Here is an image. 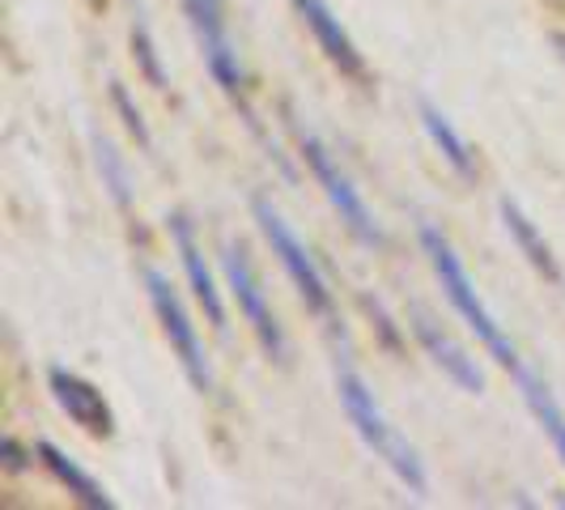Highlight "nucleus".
Wrapping results in <instances>:
<instances>
[{
	"label": "nucleus",
	"mask_w": 565,
	"mask_h": 510,
	"mask_svg": "<svg viewBox=\"0 0 565 510\" xmlns=\"http://www.w3.org/2000/svg\"><path fill=\"white\" fill-rule=\"evenodd\" d=\"M170 243H174V252H179V264H183V273H188V285H192V294H196L200 311L209 315L213 332L226 337V302H222V289L213 281V268L204 264L196 230H192V222H188L183 213H170Z\"/></svg>",
	"instance_id": "10"
},
{
	"label": "nucleus",
	"mask_w": 565,
	"mask_h": 510,
	"mask_svg": "<svg viewBox=\"0 0 565 510\" xmlns=\"http://www.w3.org/2000/svg\"><path fill=\"white\" fill-rule=\"evenodd\" d=\"M337 396H340V408H344L349 425L358 429V438L396 472L399 485L413 489V493H425V489H429V477H425V464H422V455H417V447L399 434L396 425L387 422V413H383V404L374 400L370 383L358 374V366L344 362V358H337Z\"/></svg>",
	"instance_id": "1"
},
{
	"label": "nucleus",
	"mask_w": 565,
	"mask_h": 510,
	"mask_svg": "<svg viewBox=\"0 0 565 510\" xmlns=\"http://www.w3.org/2000/svg\"><path fill=\"white\" fill-rule=\"evenodd\" d=\"M422 252L429 255V268H434V277L443 285V294H447V302H451L459 319L477 332L484 349H489V358L498 362V366H507L510 374H519L523 370V358H519V349H514V340L502 332V323L493 319V311L481 302V294H477V285L468 277V268H463V259L455 255L451 238L443 234V230L434 226H422Z\"/></svg>",
	"instance_id": "2"
},
{
	"label": "nucleus",
	"mask_w": 565,
	"mask_h": 510,
	"mask_svg": "<svg viewBox=\"0 0 565 510\" xmlns=\"http://www.w3.org/2000/svg\"><path fill=\"white\" fill-rule=\"evenodd\" d=\"M47 387H52V400L68 413V422L82 425L89 438H111L115 434L111 404H107V396H103L89 379L56 366V370H47Z\"/></svg>",
	"instance_id": "8"
},
{
	"label": "nucleus",
	"mask_w": 565,
	"mask_h": 510,
	"mask_svg": "<svg viewBox=\"0 0 565 510\" xmlns=\"http://www.w3.org/2000/svg\"><path fill=\"white\" fill-rule=\"evenodd\" d=\"M302 26L315 34L319 52L328 56V64L337 68L340 77H353V82H366V56L358 52V43L349 39V30L340 26V18L332 13L328 0H294Z\"/></svg>",
	"instance_id": "9"
},
{
	"label": "nucleus",
	"mask_w": 565,
	"mask_h": 510,
	"mask_svg": "<svg viewBox=\"0 0 565 510\" xmlns=\"http://www.w3.org/2000/svg\"><path fill=\"white\" fill-rule=\"evenodd\" d=\"M132 60H137L141 77L153 85V89H167V68H162L158 43H153V30H149V22H145L141 9L132 13Z\"/></svg>",
	"instance_id": "17"
},
{
	"label": "nucleus",
	"mask_w": 565,
	"mask_h": 510,
	"mask_svg": "<svg viewBox=\"0 0 565 510\" xmlns=\"http://www.w3.org/2000/svg\"><path fill=\"white\" fill-rule=\"evenodd\" d=\"M514 383H519V392H523V400H527L532 417H536L540 429H544V438L553 443L557 459L565 464V413H562V404H557V396H553L548 383H544L540 374H532L527 366L514 374Z\"/></svg>",
	"instance_id": "14"
},
{
	"label": "nucleus",
	"mask_w": 565,
	"mask_h": 510,
	"mask_svg": "<svg viewBox=\"0 0 565 510\" xmlns=\"http://www.w3.org/2000/svg\"><path fill=\"white\" fill-rule=\"evenodd\" d=\"M413 332H417V340H422V349L429 353V362L443 370L447 379H451L459 392H468V396H481L484 392V374L481 366H477V358H468V349L459 344V340H451L429 315L422 311V307H413Z\"/></svg>",
	"instance_id": "11"
},
{
	"label": "nucleus",
	"mask_w": 565,
	"mask_h": 510,
	"mask_svg": "<svg viewBox=\"0 0 565 510\" xmlns=\"http://www.w3.org/2000/svg\"><path fill=\"white\" fill-rule=\"evenodd\" d=\"M0 459H4V468H9V472H26V451L18 447V438H13V434H4V438H0Z\"/></svg>",
	"instance_id": "20"
},
{
	"label": "nucleus",
	"mask_w": 565,
	"mask_h": 510,
	"mask_svg": "<svg viewBox=\"0 0 565 510\" xmlns=\"http://www.w3.org/2000/svg\"><path fill=\"white\" fill-rule=\"evenodd\" d=\"M94 162H98V174H103V188L111 192V200L119 209L132 204V174H128V162L115 153V145L107 137L94 132Z\"/></svg>",
	"instance_id": "16"
},
{
	"label": "nucleus",
	"mask_w": 565,
	"mask_h": 510,
	"mask_svg": "<svg viewBox=\"0 0 565 510\" xmlns=\"http://www.w3.org/2000/svg\"><path fill=\"white\" fill-rule=\"evenodd\" d=\"M252 209H255L259 230H264V238H268V247H273V255H277V264L285 268V277L294 281L298 298L307 302V311L319 315V319H332V315H337V298H332V289H328L323 268H319L315 255L307 252V243L294 234V226H289L264 196H255Z\"/></svg>",
	"instance_id": "3"
},
{
	"label": "nucleus",
	"mask_w": 565,
	"mask_h": 510,
	"mask_svg": "<svg viewBox=\"0 0 565 510\" xmlns=\"http://www.w3.org/2000/svg\"><path fill=\"white\" fill-rule=\"evenodd\" d=\"M222 273H226L230 294H234V302H238V315L247 319V328L255 332V340L264 344V353H268L273 362H289V340H285L281 319L268 307V294H264V285L255 277L247 252L226 243V252H222Z\"/></svg>",
	"instance_id": "7"
},
{
	"label": "nucleus",
	"mask_w": 565,
	"mask_h": 510,
	"mask_svg": "<svg viewBox=\"0 0 565 510\" xmlns=\"http://www.w3.org/2000/svg\"><path fill=\"white\" fill-rule=\"evenodd\" d=\"M145 289H149V302H153V315L162 323V337L170 340V353L179 358L188 383L209 396L213 392V366H209V353L200 344V332L196 323H192V315H188V307H183V298L174 294L170 277L158 273V268H145Z\"/></svg>",
	"instance_id": "6"
},
{
	"label": "nucleus",
	"mask_w": 565,
	"mask_h": 510,
	"mask_svg": "<svg viewBox=\"0 0 565 510\" xmlns=\"http://www.w3.org/2000/svg\"><path fill=\"white\" fill-rule=\"evenodd\" d=\"M183 13L192 22V34H196L209 77L222 85V94L230 103L243 107V119L252 124V132H259L252 107H247V73H243V60L234 52V39H230L226 26V4L222 0H183Z\"/></svg>",
	"instance_id": "4"
},
{
	"label": "nucleus",
	"mask_w": 565,
	"mask_h": 510,
	"mask_svg": "<svg viewBox=\"0 0 565 510\" xmlns=\"http://www.w3.org/2000/svg\"><path fill=\"white\" fill-rule=\"evenodd\" d=\"M294 137H298V153H302V162L311 167L315 183L323 188L328 204L340 213L344 230H349L358 243H366V247H383V230H379V222H374L366 196H362V192L353 188V179L340 170V162L332 158V149L319 141L311 128H302V124H294Z\"/></svg>",
	"instance_id": "5"
},
{
	"label": "nucleus",
	"mask_w": 565,
	"mask_h": 510,
	"mask_svg": "<svg viewBox=\"0 0 565 510\" xmlns=\"http://www.w3.org/2000/svg\"><path fill=\"white\" fill-rule=\"evenodd\" d=\"M502 209V222H507V234L514 238V247L523 252V259L536 268L544 281H562V264H557V255H553V247L544 243V234H540L536 226H532V217L514 204V200H502L498 204Z\"/></svg>",
	"instance_id": "13"
},
{
	"label": "nucleus",
	"mask_w": 565,
	"mask_h": 510,
	"mask_svg": "<svg viewBox=\"0 0 565 510\" xmlns=\"http://www.w3.org/2000/svg\"><path fill=\"white\" fill-rule=\"evenodd\" d=\"M553 47L562 52V60H565V34H553Z\"/></svg>",
	"instance_id": "21"
},
{
	"label": "nucleus",
	"mask_w": 565,
	"mask_h": 510,
	"mask_svg": "<svg viewBox=\"0 0 565 510\" xmlns=\"http://www.w3.org/2000/svg\"><path fill=\"white\" fill-rule=\"evenodd\" d=\"M34 455H39V464H43V468H47V472H52V477H56V481L64 485V489H68L77 502H82V507H89V510H111L115 507L111 493H107V489H103L98 481H94V477L85 472V468L77 464V459H73V455L60 451L56 443L39 438V443H34Z\"/></svg>",
	"instance_id": "12"
},
{
	"label": "nucleus",
	"mask_w": 565,
	"mask_h": 510,
	"mask_svg": "<svg viewBox=\"0 0 565 510\" xmlns=\"http://www.w3.org/2000/svg\"><path fill=\"white\" fill-rule=\"evenodd\" d=\"M422 128L429 132L434 149L447 158V167H451L455 174H463V179H477V158H472L468 141L459 137V128H455L451 119L443 115V107H434L429 98H422Z\"/></svg>",
	"instance_id": "15"
},
{
	"label": "nucleus",
	"mask_w": 565,
	"mask_h": 510,
	"mask_svg": "<svg viewBox=\"0 0 565 510\" xmlns=\"http://www.w3.org/2000/svg\"><path fill=\"white\" fill-rule=\"evenodd\" d=\"M362 307H366V311L374 315V323H379V332H383V340H387V349H399L396 323H392V315L383 311V302H374L370 294H362Z\"/></svg>",
	"instance_id": "19"
},
{
	"label": "nucleus",
	"mask_w": 565,
	"mask_h": 510,
	"mask_svg": "<svg viewBox=\"0 0 565 510\" xmlns=\"http://www.w3.org/2000/svg\"><path fill=\"white\" fill-rule=\"evenodd\" d=\"M111 103H115V111H119V119H124V128L132 132V141H141V149H153V137H149V124H145L141 107L132 103V94L119 82L111 85Z\"/></svg>",
	"instance_id": "18"
}]
</instances>
